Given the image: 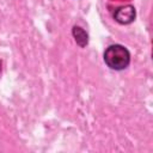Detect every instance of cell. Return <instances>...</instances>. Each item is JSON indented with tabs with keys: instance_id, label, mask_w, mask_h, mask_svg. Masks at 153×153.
Returning a JSON list of instances; mask_svg holds the SVG:
<instances>
[{
	"instance_id": "cell-2",
	"label": "cell",
	"mask_w": 153,
	"mask_h": 153,
	"mask_svg": "<svg viewBox=\"0 0 153 153\" xmlns=\"http://www.w3.org/2000/svg\"><path fill=\"white\" fill-rule=\"evenodd\" d=\"M114 18L121 24H129L135 19V8L130 5L120 7L115 11Z\"/></svg>"
},
{
	"instance_id": "cell-4",
	"label": "cell",
	"mask_w": 153,
	"mask_h": 153,
	"mask_svg": "<svg viewBox=\"0 0 153 153\" xmlns=\"http://www.w3.org/2000/svg\"><path fill=\"white\" fill-rule=\"evenodd\" d=\"M0 71H1V62H0Z\"/></svg>"
},
{
	"instance_id": "cell-3",
	"label": "cell",
	"mask_w": 153,
	"mask_h": 153,
	"mask_svg": "<svg viewBox=\"0 0 153 153\" xmlns=\"http://www.w3.org/2000/svg\"><path fill=\"white\" fill-rule=\"evenodd\" d=\"M73 36H74L76 43H78L80 47H85V45L87 44L88 38H87V33L85 32L84 29H81V27H79V26H74V27H73Z\"/></svg>"
},
{
	"instance_id": "cell-1",
	"label": "cell",
	"mask_w": 153,
	"mask_h": 153,
	"mask_svg": "<svg viewBox=\"0 0 153 153\" xmlns=\"http://www.w3.org/2000/svg\"><path fill=\"white\" fill-rule=\"evenodd\" d=\"M104 61L111 68L116 71L124 69L130 62V54L123 45L114 44L106 48L104 53Z\"/></svg>"
}]
</instances>
